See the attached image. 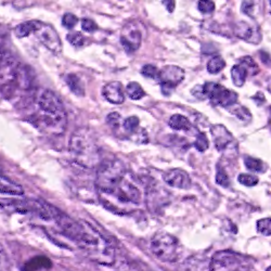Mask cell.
Listing matches in <instances>:
<instances>
[{
	"mask_svg": "<svg viewBox=\"0 0 271 271\" xmlns=\"http://www.w3.org/2000/svg\"><path fill=\"white\" fill-rule=\"evenodd\" d=\"M53 220L68 240L73 241L92 262L112 266L116 259L113 243L106 235L84 220H75L53 206Z\"/></svg>",
	"mask_w": 271,
	"mask_h": 271,
	"instance_id": "1",
	"label": "cell"
},
{
	"mask_svg": "<svg viewBox=\"0 0 271 271\" xmlns=\"http://www.w3.org/2000/svg\"><path fill=\"white\" fill-rule=\"evenodd\" d=\"M37 111L33 113L30 122L40 130L60 135L64 132L67 117L64 106L54 91L39 90L35 97Z\"/></svg>",
	"mask_w": 271,
	"mask_h": 271,
	"instance_id": "2",
	"label": "cell"
},
{
	"mask_svg": "<svg viewBox=\"0 0 271 271\" xmlns=\"http://www.w3.org/2000/svg\"><path fill=\"white\" fill-rule=\"evenodd\" d=\"M68 150L75 163L84 168H95L101 162V150L94 134L88 129H78L72 135Z\"/></svg>",
	"mask_w": 271,
	"mask_h": 271,
	"instance_id": "3",
	"label": "cell"
},
{
	"mask_svg": "<svg viewBox=\"0 0 271 271\" xmlns=\"http://www.w3.org/2000/svg\"><path fill=\"white\" fill-rule=\"evenodd\" d=\"M96 188L101 198L112 194L127 175L124 163L116 158L101 161L97 166Z\"/></svg>",
	"mask_w": 271,
	"mask_h": 271,
	"instance_id": "4",
	"label": "cell"
},
{
	"mask_svg": "<svg viewBox=\"0 0 271 271\" xmlns=\"http://www.w3.org/2000/svg\"><path fill=\"white\" fill-rule=\"evenodd\" d=\"M0 207L5 212L32 214L43 220H53V205L44 201L23 199H0Z\"/></svg>",
	"mask_w": 271,
	"mask_h": 271,
	"instance_id": "5",
	"label": "cell"
},
{
	"mask_svg": "<svg viewBox=\"0 0 271 271\" xmlns=\"http://www.w3.org/2000/svg\"><path fill=\"white\" fill-rule=\"evenodd\" d=\"M152 253L162 262L176 263L181 257V247L176 236L167 232H158L150 242Z\"/></svg>",
	"mask_w": 271,
	"mask_h": 271,
	"instance_id": "6",
	"label": "cell"
},
{
	"mask_svg": "<svg viewBox=\"0 0 271 271\" xmlns=\"http://www.w3.org/2000/svg\"><path fill=\"white\" fill-rule=\"evenodd\" d=\"M211 271H253L249 259L231 251H219L210 261Z\"/></svg>",
	"mask_w": 271,
	"mask_h": 271,
	"instance_id": "7",
	"label": "cell"
},
{
	"mask_svg": "<svg viewBox=\"0 0 271 271\" xmlns=\"http://www.w3.org/2000/svg\"><path fill=\"white\" fill-rule=\"evenodd\" d=\"M108 197L114 198L117 201V203L120 205L119 211L124 210L125 206H128V209H130V206L139 205L142 200V194L139 188L129 180H127L126 177L122 180V182L118 184L117 188L114 190V192L112 194L103 198Z\"/></svg>",
	"mask_w": 271,
	"mask_h": 271,
	"instance_id": "8",
	"label": "cell"
},
{
	"mask_svg": "<svg viewBox=\"0 0 271 271\" xmlns=\"http://www.w3.org/2000/svg\"><path fill=\"white\" fill-rule=\"evenodd\" d=\"M203 89L206 99H210L214 106L228 108L234 106L238 101V94L236 92L224 88L223 86L219 84L206 83L203 86Z\"/></svg>",
	"mask_w": 271,
	"mask_h": 271,
	"instance_id": "9",
	"label": "cell"
},
{
	"mask_svg": "<svg viewBox=\"0 0 271 271\" xmlns=\"http://www.w3.org/2000/svg\"><path fill=\"white\" fill-rule=\"evenodd\" d=\"M184 78V71L177 65H166L159 73L158 79L162 86V92L169 96L172 89L176 88Z\"/></svg>",
	"mask_w": 271,
	"mask_h": 271,
	"instance_id": "10",
	"label": "cell"
},
{
	"mask_svg": "<svg viewBox=\"0 0 271 271\" xmlns=\"http://www.w3.org/2000/svg\"><path fill=\"white\" fill-rule=\"evenodd\" d=\"M46 48L54 54H60L62 53V43L54 28L40 22L37 30L34 33Z\"/></svg>",
	"mask_w": 271,
	"mask_h": 271,
	"instance_id": "11",
	"label": "cell"
},
{
	"mask_svg": "<svg viewBox=\"0 0 271 271\" xmlns=\"http://www.w3.org/2000/svg\"><path fill=\"white\" fill-rule=\"evenodd\" d=\"M164 182L171 188L175 189H182L187 190L191 187V178H190L189 174L183 169L180 168H174L167 170L163 175Z\"/></svg>",
	"mask_w": 271,
	"mask_h": 271,
	"instance_id": "12",
	"label": "cell"
},
{
	"mask_svg": "<svg viewBox=\"0 0 271 271\" xmlns=\"http://www.w3.org/2000/svg\"><path fill=\"white\" fill-rule=\"evenodd\" d=\"M211 134L213 139H214L215 148L219 152L226 151L234 141L233 135L227 129V127L220 124L211 126Z\"/></svg>",
	"mask_w": 271,
	"mask_h": 271,
	"instance_id": "13",
	"label": "cell"
},
{
	"mask_svg": "<svg viewBox=\"0 0 271 271\" xmlns=\"http://www.w3.org/2000/svg\"><path fill=\"white\" fill-rule=\"evenodd\" d=\"M234 34L236 37L245 40V42H249L251 44L256 45L262 39V35L259 33V28L256 26L251 25L250 23L241 21L234 24Z\"/></svg>",
	"mask_w": 271,
	"mask_h": 271,
	"instance_id": "14",
	"label": "cell"
},
{
	"mask_svg": "<svg viewBox=\"0 0 271 271\" xmlns=\"http://www.w3.org/2000/svg\"><path fill=\"white\" fill-rule=\"evenodd\" d=\"M103 97L107 101L115 106H119L125 101V95L123 90V86L119 82H111L107 84L102 90Z\"/></svg>",
	"mask_w": 271,
	"mask_h": 271,
	"instance_id": "15",
	"label": "cell"
},
{
	"mask_svg": "<svg viewBox=\"0 0 271 271\" xmlns=\"http://www.w3.org/2000/svg\"><path fill=\"white\" fill-rule=\"evenodd\" d=\"M0 193L8 194V195H15V197H21L24 194V189L19 183H16L12 179L4 174L0 169Z\"/></svg>",
	"mask_w": 271,
	"mask_h": 271,
	"instance_id": "16",
	"label": "cell"
},
{
	"mask_svg": "<svg viewBox=\"0 0 271 271\" xmlns=\"http://www.w3.org/2000/svg\"><path fill=\"white\" fill-rule=\"evenodd\" d=\"M120 43H122V46L126 50V53L134 54L140 47L141 34L138 30L131 31L127 35H123L120 37Z\"/></svg>",
	"mask_w": 271,
	"mask_h": 271,
	"instance_id": "17",
	"label": "cell"
},
{
	"mask_svg": "<svg viewBox=\"0 0 271 271\" xmlns=\"http://www.w3.org/2000/svg\"><path fill=\"white\" fill-rule=\"evenodd\" d=\"M165 194H166V190L157 187V186H152L148 189L147 192V200H148V205L150 209H159L160 206H163L164 200L165 199Z\"/></svg>",
	"mask_w": 271,
	"mask_h": 271,
	"instance_id": "18",
	"label": "cell"
},
{
	"mask_svg": "<svg viewBox=\"0 0 271 271\" xmlns=\"http://www.w3.org/2000/svg\"><path fill=\"white\" fill-rule=\"evenodd\" d=\"M183 270L184 271H211L210 261L201 255L192 256L184 262Z\"/></svg>",
	"mask_w": 271,
	"mask_h": 271,
	"instance_id": "19",
	"label": "cell"
},
{
	"mask_svg": "<svg viewBox=\"0 0 271 271\" xmlns=\"http://www.w3.org/2000/svg\"><path fill=\"white\" fill-rule=\"evenodd\" d=\"M168 125L172 130L176 131H190L193 129V126L189 118L181 114H174L168 120Z\"/></svg>",
	"mask_w": 271,
	"mask_h": 271,
	"instance_id": "20",
	"label": "cell"
},
{
	"mask_svg": "<svg viewBox=\"0 0 271 271\" xmlns=\"http://www.w3.org/2000/svg\"><path fill=\"white\" fill-rule=\"evenodd\" d=\"M39 24H40V21H37V20L21 23V24H19L14 28L15 36L18 38H25L27 36H30L31 34L35 33Z\"/></svg>",
	"mask_w": 271,
	"mask_h": 271,
	"instance_id": "21",
	"label": "cell"
},
{
	"mask_svg": "<svg viewBox=\"0 0 271 271\" xmlns=\"http://www.w3.org/2000/svg\"><path fill=\"white\" fill-rule=\"evenodd\" d=\"M122 125L128 137L137 141V138L141 131V128H139V118L137 116H130L126 118Z\"/></svg>",
	"mask_w": 271,
	"mask_h": 271,
	"instance_id": "22",
	"label": "cell"
},
{
	"mask_svg": "<svg viewBox=\"0 0 271 271\" xmlns=\"http://www.w3.org/2000/svg\"><path fill=\"white\" fill-rule=\"evenodd\" d=\"M65 83L73 94L78 97L85 96V86L76 74H68L65 78Z\"/></svg>",
	"mask_w": 271,
	"mask_h": 271,
	"instance_id": "23",
	"label": "cell"
},
{
	"mask_svg": "<svg viewBox=\"0 0 271 271\" xmlns=\"http://www.w3.org/2000/svg\"><path fill=\"white\" fill-rule=\"evenodd\" d=\"M247 70L242 64H235L231 70V78L234 86L236 87H242L245 84V80L247 78Z\"/></svg>",
	"mask_w": 271,
	"mask_h": 271,
	"instance_id": "24",
	"label": "cell"
},
{
	"mask_svg": "<svg viewBox=\"0 0 271 271\" xmlns=\"http://www.w3.org/2000/svg\"><path fill=\"white\" fill-rule=\"evenodd\" d=\"M51 267V263L48 258L46 257H36L26 264L25 271H37L42 268H49Z\"/></svg>",
	"mask_w": 271,
	"mask_h": 271,
	"instance_id": "25",
	"label": "cell"
},
{
	"mask_svg": "<svg viewBox=\"0 0 271 271\" xmlns=\"http://www.w3.org/2000/svg\"><path fill=\"white\" fill-rule=\"evenodd\" d=\"M126 91L131 100H140L146 96V91L143 90L141 85L136 82H131L127 85Z\"/></svg>",
	"mask_w": 271,
	"mask_h": 271,
	"instance_id": "26",
	"label": "cell"
},
{
	"mask_svg": "<svg viewBox=\"0 0 271 271\" xmlns=\"http://www.w3.org/2000/svg\"><path fill=\"white\" fill-rule=\"evenodd\" d=\"M244 161V165L247 169L253 172H263L265 170V164L262 160L249 157L246 155L243 159Z\"/></svg>",
	"mask_w": 271,
	"mask_h": 271,
	"instance_id": "27",
	"label": "cell"
},
{
	"mask_svg": "<svg viewBox=\"0 0 271 271\" xmlns=\"http://www.w3.org/2000/svg\"><path fill=\"white\" fill-rule=\"evenodd\" d=\"M224 66H226V61L220 55L214 56L207 63V71L210 74H218L223 70Z\"/></svg>",
	"mask_w": 271,
	"mask_h": 271,
	"instance_id": "28",
	"label": "cell"
},
{
	"mask_svg": "<svg viewBox=\"0 0 271 271\" xmlns=\"http://www.w3.org/2000/svg\"><path fill=\"white\" fill-rule=\"evenodd\" d=\"M193 145H194V148L197 149L199 152H205L210 147V142H209V139H207V137L204 132L198 131Z\"/></svg>",
	"mask_w": 271,
	"mask_h": 271,
	"instance_id": "29",
	"label": "cell"
},
{
	"mask_svg": "<svg viewBox=\"0 0 271 271\" xmlns=\"http://www.w3.org/2000/svg\"><path fill=\"white\" fill-rule=\"evenodd\" d=\"M232 113L235 115L242 122L245 123H250L252 120V114L250 112L249 108H246L245 107H235L232 108Z\"/></svg>",
	"mask_w": 271,
	"mask_h": 271,
	"instance_id": "30",
	"label": "cell"
},
{
	"mask_svg": "<svg viewBox=\"0 0 271 271\" xmlns=\"http://www.w3.org/2000/svg\"><path fill=\"white\" fill-rule=\"evenodd\" d=\"M240 64L243 65L247 70V73L251 75H255L259 72V67L257 65V63L254 61L251 56L242 57V59H240Z\"/></svg>",
	"mask_w": 271,
	"mask_h": 271,
	"instance_id": "31",
	"label": "cell"
},
{
	"mask_svg": "<svg viewBox=\"0 0 271 271\" xmlns=\"http://www.w3.org/2000/svg\"><path fill=\"white\" fill-rule=\"evenodd\" d=\"M238 181L245 187H255L258 184L259 179L257 176L252 174H240L238 176Z\"/></svg>",
	"mask_w": 271,
	"mask_h": 271,
	"instance_id": "32",
	"label": "cell"
},
{
	"mask_svg": "<svg viewBox=\"0 0 271 271\" xmlns=\"http://www.w3.org/2000/svg\"><path fill=\"white\" fill-rule=\"evenodd\" d=\"M66 39L68 40V43L73 46V47L79 48V47H83V46L85 45V37L82 35V33L79 32L70 33L66 36Z\"/></svg>",
	"mask_w": 271,
	"mask_h": 271,
	"instance_id": "33",
	"label": "cell"
},
{
	"mask_svg": "<svg viewBox=\"0 0 271 271\" xmlns=\"http://www.w3.org/2000/svg\"><path fill=\"white\" fill-rule=\"evenodd\" d=\"M107 124L113 130H118L122 125V116L117 112H113L107 116Z\"/></svg>",
	"mask_w": 271,
	"mask_h": 271,
	"instance_id": "34",
	"label": "cell"
},
{
	"mask_svg": "<svg viewBox=\"0 0 271 271\" xmlns=\"http://www.w3.org/2000/svg\"><path fill=\"white\" fill-rule=\"evenodd\" d=\"M257 231L266 236L271 234V219L269 217L259 219L257 221Z\"/></svg>",
	"mask_w": 271,
	"mask_h": 271,
	"instance_id": "35",
	"label": "cell"
},
{
	"mask_svg": "<svg viewBox=\"0 0 271 271\" xmlns=\"http://www.w3.org/2000/svg\"><path fill=\"white\" fill-rule=\"evenodd\" d=\"M198 9L202 13L210 14L215 11V3L213 0H199Z\"/></svg>",
	"mask_w": 271,
	"mask_h": 271,
	"instance_id": "36",
	"label": "cell"
},
{
	"mask_svg": "<svg viewBox=\"0 0 271 271\" xmlns=\"http://www.w3.org/2000/svg\"><path fill=\"white\" fill-rule=\"evenodd\" d=\"M216 183L222 188H228L230 186V179L226 171L221 168H218L216 174Z\"/></svg>",
	"mask_w": 271,
	"mask_h": 271,
	"instance_id": "37",
	"label": "cell"
},
{
	"mask_svg": "<svg viewBox=\"0 0 271 271\" xmlns=\"http://www.w3.org/2000/svg\"><path fill=\"white\" fill-rule=\"evenodd\" d=\"M141 73H142L143 76H146L147 78L158 79L160 71L158 70L157 66H154L152 64H147V65H145L142 67Z\"/></svg>",
	"mask_w": 271,
	"mask_h": 271,
	"instance_id": "38",
	"label": "cell"
},
{
	"mask_svg": "<svg viewBox=\"0 0 271 271\" xmlns=\"http://www.w3.org/2000/svg\"><path fill=\"white\" fill-rule=\"evenodd\" d=\"M77 16L73 13H65L62 18V25L67 28V30H72V28H74V26L77 24Z\"/></svg>",
	"mask_w": 271,
	"mask_h": 271,
	"instance_id": "39",
	"label": "cell"
},
{
	"mask_svg": "<svg viewBox=\"0 0 271 271\" xmlns=\"http://www.w3.org/2000/svg\"><path fill=\"white\" fill-rule=\"evenodd\" d=\"M82 28L87 33H94L98 30V25L94 20L86 18L82 20Z\"/></svg>",
	"mask_w": 271,
	"mask_h": 271,
	"instance_id": "40",
	"label": "cell"
},
{
	"mask_svg": "<svg viewBox=\"0 0 271 271\" xmlns=\"http://www.w3.org/2000/svg\"><path fill=\"white\" fill-rule=\"evenodd\" d=\"M254 11V2L253 0H243L242 2V12L246 15H252Z\"/></svg>",
	"mask_w": 271,
	"mask_h": 271,
	"instance_id": "41",
	"label": "cell"
},
{
	"mask_svg": "<svg viewBox=\"0 0 271 271\" xmlns=\"http://www.w3.org/2000/svg\"><path fill=\"white\" fill-rule=\"evenodd\" d=\"M191 94L194 96V98H197L198 100H205L206 99L203 86H201V85L195 86V87L191 90Z\"/></svg>",
	"mask_w": 271,
	"mask_h": 271,
	"instance_id": "42",
	"label": "cell"
},
{
	"mask_svg": "<svg viewBox=\"0 0 271 271\" xmlns=\"http://www.w3.org/2000/svg\"><path fill=\"white\" fill-rule=\"evenodd\" d=\"M162 3L164 4V7L168 12H174L175 7H176V2L175 0H162Z\"/></svg>",
	"mask_w": 271,
	"mask_h": 271,
	"instance_id": "43",
	"label": "cell"
},
{
	"mask_svg": "<svg viewBox=\"0 0 271 271\" xmlns=\"http://www.w3.org/2000/svg\"><path fill=\"white\" fill-rule=\"evenodd\" d=\"M5 38H7V33L4 32V30L2 27H0V50L4 49Z\"/></svg>",
	"mask_w": 271,
	"mask_h": 271,
	"instance_id": "44",
	"label": "cell"
},
{
	"mask_svg": "<svg viewBox=\"0 0 271 271\" xmlns=\"http://www.w3.org/2000/svg\"><path fill=\"white\" fill-rule=\"evenodd\" d=\"M119 271H138V270L135 269V268H132L131 266H129V265L125 264V265H123L122 267H120Z\"/></svg>",
	"mask_w": 271,
	"mask_h": 271,
	"instance_id": "45",
	"label": "cell"
},
{
	"mask_svg": "<svg viewBox=\"0 0 271 271\" xmlns=\"http://www.w3.org/2000/svg\"><path fill=\"white\" fill-rule=\"evenodd\" d=\"M267 271H271V270H270V267H268V268H267Z\"/></svg>",
	"mask_w": 271,
	"mask_h": 271,
	"instance_id": "46",
	"label": "cell"
}]
</instances>
